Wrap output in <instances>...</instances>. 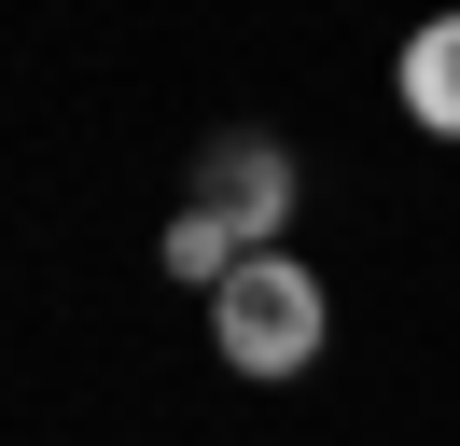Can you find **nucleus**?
Masks as SVG:
<instances>
[{
	"label": "nucleus",
	"mask_w": 460,
	"mask_h": 446,
	"mask_svg": "<svg viewBox=\"0 0 460 446\" xmlns=\"http://www.w3.org/2000/svg\"><path fill=\"white\" fill-rule=\"evenodd\" d=\"M209 334H224L237 377H307L321 362V279L293 265V251H252V265L209 293Z\"/></svg>",
	"instance_id": "nucleus-1"
},
{
	"label": "nucleus",
	"mask_w": 460,
	"mask_h": 446,
	"mask_svg": "<svg viewBox=\"0 0 460 446\" xmlns=\"http://www.w3.org/2000/svg\"><path fill=\"white\" fill-rule=\"evenodd\" d=\"M181 210H209L237 251H252L265 223H293V167L265 154V139H209V154H196V195H181Z\"/></svg>",
	"instance_id": "nucleus-2"
},
{
	"label": "nucleus",
	"mask_w": 460,
	"mask_h": 446,
	"mask_svg": "<svg viewBox=\"0 0 460 446\" xmlns=\"http://www.w3.org/2000/svg\"><path fill=\"white\" fill-rule=\"evenodd\" d=\"M391 98L419 112L432 139H460V14H432L419 42H404V70H391Z\"/></svg>",
	"instance_id": "nucleus-3"
},
{
	"label": "nucleus",
	"mask_w": 460,
	"mask_h": 446,
	"mask_svg": "<svg viewBox=\"0 0 460 446\" xmlns=\"http://www.w3.org/2000/svg\"><path fill=\"white\" fill-rule=\"evenodd\" d=\"M237 265H252V251H237V237H224L209 210H181V223H168V279H209V293H224Z\"/></svg>",
	"instance_id": "nucleus-4"
}]
</instances>
